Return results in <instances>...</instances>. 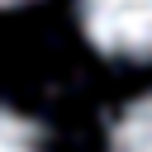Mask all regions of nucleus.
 <instances>
[{
	"instance_id": "f257e3e1",
	"label": "nucleus",
	"mask_w": 152,
	"mask_h": 152,
	"mask_svg": "<svg viewBox=\"0 0 152 152\" xmlns=\"http://www.w3.org/2000/svg\"><path fill=\"white\" fill-rule=\"evenodd\" d=\"M81 28L104 57L152 62V0H81Z\"/></svg>"
},
{
	"instance_id": "f03ea898",
	"label": "nucleus",
	"mask_w": 152,
	"mask_h": 152,
	"mask_svg": "<svg viewBox=\"0 0 152 152\" xmlns=\"http://www.w3.org/2000/svg\"><path fill=\"white\" fill-rule=\"evenodd\" d=\"M109 152H152V95L133 100L114 128H109Z\"/></svg>"
},
{
	"instance_id": "7ed1b4c3",
	"label": "nucleus",
	"mask_w": 152,
	"mask_h": 152,
	"mask_svg": "<svg viewBox=\"0 0 152 152\" xmlns=\"http://www.w3.org/2000/svg\"><path fill=\"white\" fill-rule=\"evenodd\" d=\"M0 152H43V133L14 109H0Z\"/></svg>"
},
{
	"instance_id": "20e7f679",
	"label": "nucleus",
	"mask_w": 152,
	"mask_h": 152,
	"mask_svg": "<svg viewBox=\"0 0 152 152\" xmlns=\"http://www.w3.org/2000/svg\"><path fill=\"white\" fill-rule=\"evenodd\" d=\"M14 5H24V0H0V10H14Z\"/></svg>"
}]
</instances>
